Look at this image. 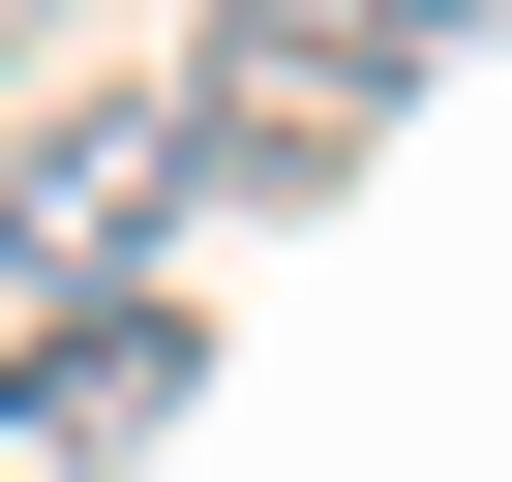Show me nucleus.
<instances>
[{"instance_id": "7ed1b4c3", "label": "nucleus", "mask_w": 512, "mask_h": 482, "mask_svg": "<svg viewBox=\"0 0 512 482\" xmlns=\"http://www.w3.org/2000/svg\"><path fill=\"white\" fill-rule=\"evenodd\" d=\"M181 362H211V332H181L151 272H91V302H31V332H0V422H31L61 482H121V452L181 422Z\"/></svg>"}, {"instance_id": "f03ea898", "label": "nucleus", "mask_w": 512, "mask_h": 482, "mask_svg": "<svg viewBox=\"0 0 512 482\" xmlns=\"http://www.w3.org/2000/svg\"><path fill=\"white\" fill-rule=\"evenodd\" d=\"M151 211H181V91H61V121H31V181H0V272L91 302V272H151Z\"/></svg>"}, {"instance_id": "f257e3e1", "label": "nucleus", "mask_w": 512, "mask_h": 482, "mask_svg": "<svg viewBox=\"0 0 512 482\" xmlns=\"http://www.w3.org/2000/svg\"><path fill=\"white\" fill-rule=\"evenodd\" d=\"M392 91H422V31H392V0H211V61H181V181H241V211H272V181H332Z\"/></svg>"}]
</instances>
